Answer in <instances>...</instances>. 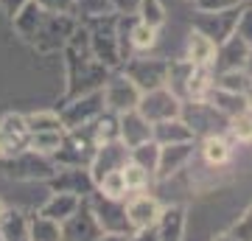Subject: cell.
Instances as JSON below:
<instances>
[{
    "mask_svg": "<svg viewBox=\"0 0 252 241\" xmlns=\"http://www.w3.org/2000/svg\"><path fill=\"white\" fill-rule=\"evenodd\" d=\"M62 51H64V73H67L64 101L76 99V96L95 93V90H104V84H107L112 70L95 59L81 20H79V26H76V31L70 34V39H67V45H64Z\"/></svg>",
    "mask_w": 252,
    "mask_h": 241,
    "instance_id": "obj_1",
    "label": "cell"
},
{
    "mask_svg": "<svg viewBox=\"0 0 252 241\" xmlns=\"http://www.w3.org/2000/svg\"><path fill=\"white\" fill-rule=\"evenodd\" d=\"M112 14L81 20V26L87 31V39H90L95 59L101 65H107L109 70H121L124 68V56H121V42H118V17H112Z\"/></svg>",
    "mask_w": 252,
    "mask_h": 241,
    "instance_id": "obj_2",
    "label": "cell"
},
{
    "mask_svg": "<svg viewBox=\"0 0 252 241\" xmlns=\"http://www.w3.org/2000/svg\"><path fill=\"white\" fill-rule=\"evenodd\" d=\"M56 169L59 166L51 157L34 152V149H26L11 160H0V174L14 182H48L56 174Z\"/></svg>",
    "mask_w": 252,
    "mask_h": 241,
    "instance_id": "obj_3",
    "label": "cell"
},
{
    "mask_svg": "<svg viewBox=\"0 0 252 241\" xmlns=\"http://www.w3.org/2000/svg\"><path fill=\"white\" fill-rule=\"evenodd\" d=\"M95 149H98V143L93 138V124L81 126V129H67L59 152L54 154V163L56 166H73V169H90Z\"/></svg>",
    "mask_w": 252,
    "mask_h": 241,
    "instance_id": "obj_4",
    "label": "cell"
},
{
    "mask_svg": "<svg viewBox=\"0 0 252 241\" xmlns=\"http://www.w3.org/2000/svg\"><path fill=\"white\" fill-rule=\"evenodd\" d=\"M121 70L140 87V93H146V90L165 87V81H168V59H152L146 54H137V56H129Z\"/></svg>",
    "mask_w": 252,
    "mask_h": 241,
    "instance_id": "obj_5",
    "label": "cell"
},
{
    "mask_svg": "<svg viewBox=\"0 0 252 241\" xmlns=\"http://www.w3.org/2000/svg\"><path fill=\"white\" fill-rule=\"evenodd\" d=\"M140 87L129 79L124 70H112L109 73L107 84H104V107L115 115H124V112H132L140 104Z\"/></svg>",
    "mask_w": 252,
    "mask_h": 241,
    "instance_id": "obj_6",
    "label": "cell"
},
{
    "mask_svg": "<svg viewBox=\"0 0 252 241\" xmlns=\"http://www.w3.org/2000/svg\"><path fill=\"white\" fill-rule=\"evenodd\" d=\"M104 90H95V93H87V96H76V99H67L59 109L62 115L64 129H81V126L95 124V118L104 112Z\"/></svg>",
    "mask_w": 252,
    "mask_h": 241,
    "instance_id": "obj_7",
    "label": "cell"
},
{
    "mask_svg": "<svg viewBox=\"0 0 252 241\" xmlns=\"http://www.w3.org/2000/svg\"><path fill=\"white\" fill-rule=\"evenodd\" d=\"M182 104L185 101L177 99L168 87H157V90H146L143 96H140L137 112L154 126V124H162V121H171V118H180Z\"/></svg>",
    "mask_w": 252,
    "mask_h": 241,
    "instance_id": "obj_8",
    "label": "cell"
},
{
    "mask_svg": "<svg viewBox=\"0 0 252 241\" xmlns=\"http://www.w3.org/2000/svg\"><path fill=\"white\" fill-rule=\"evenodd\" d=\"M182 121L193 129L196 140L207 138V135L227 132V118L210 101H185L182 104Z\"/></svg>",
    "mask_w": 252,
    "mask_h": 241,
    "instance_id": "obj_9",
    "label": "cell"
},
{
    "mask_svg": "<svg viewBox=\"0 0 252 241\" xmlns=\"http://www.w3.org/2000/svg\"><path fill=\"white\" fill-rule=\"evenodd\" d=\"M87 202H90L93 213H95V219H98L104 233L132 236V224L126 219V199H109L104 194H98V191H93L90 197H87Z\"/></svg>",
    "mask_w": 252,
    "mask_h": 241,
    "instance_id": "obj_10",
    "label": "cell"
},
{
    "mask_svg": "<svg viewBox=\"0 0 252 241\" xmlns=\"http://www.w3.org/2000/svg\"><path fill=\"white\" fill-rule=\"evenodd\" d=\"M31 129L23 112H6L0 118V160H11L28 149Z\"/></svg>",
    "mask_w": 252,
    "mask_h": 241,
    "instance_id": "obj_11",
    "label": "cell"
},
{
    "mask_svg": "<svg viewBox=\"0 0 252 241\" xmlns=\"http://www.w3.org/2000/svg\"><path fill=\"white\" fill-rule=\"evenodd\" d=\"M79 20L76 17H67V14H45L42 26L36 31V39H34V48H39L42 54L48 51H59L67 45L70 34L76 31Z\"/></svg>",
    "mask_w": 252,
    "mask_h": 241,
    "instance_id": "obj_12",
    "label": "cell"
},
{
    "mask_svg": "<svg viewBox=\"0 0 252 241\" xmlns=\"http://www.w3.org/2000/svg\"><path fill=\"white\" fill-rule=\"evenodd\" d=\"M51 194H76V197L87 199L95 191V179L90 169H73V166H59L56 174L45 182Z\"/></svg>",
    "mask_w": 252,
    "mask_h": 241,
    "instance_id": "obj_13",
    "label": "cell"
},
{
    "mask_svg": "<svg viewBox=\"0 0 252 241\" xmlns=\"http://www.w3.org/2000/svg\"><path fill=\"white\" fill-rule=\"evenodd\" d=\"M104 236L98 219L93 213L87 199H81L79 210L62 222V241H98Z\"/></svg>",
    "mask_w": 252,
    "mask_h": 241,
    "instance_id": "obj_14",
    "label": "cell"
},
{
    "mask_svg": "<svg viewBox=\"0 0 252 241\" xmlns=\"http://www.w3.org/2000/svg\"><path fill=\"white\" fill-rule=\"evenodd\" d=\"M162 207L165 205H160V199L152 197V194H146V191L129 194V197H126V219H129V224H132V233L146 230V227L157 224Z\"/></svg>",
    "mask_w": 252,
    "mask_h": 241,
    "instance_id": "obj_15",
    "label": "cell"
},
{
    "mask_svg": "<svg viewBox=\"0 0 252 241\" xmlns=\"http://www.w3.org/2000/svg\"><path fill=\"white\" fill-rule=\"evenodd\" d=\"M241 6H244V3H241ZM241 6H235V9H224V11H199V20H196V26H193V28L205 31L210 39H216V45H221L227 36L235 34Z\"/></svg>",
    "mask_w": 252,
    "mask_h": 241,
    "instance_id": "obj_16",
    "label": "cell"
},
{
    "mask_svg": "<svg viewBox=\"0 0 252 241\" xmlns=\"http://www.w3.org/2000/svg\"><path fill=\"white\" fill-rule=\"evenodd\" d=\"M193 143H171V146H160V166H157V179H171L180 171H185L193 160Z\"/></svg>",
    "mask_w": 252,
    "mask_h": 241,
    "instance_id": "obj_17",
    "label": "cell"
},
{
    "mask_svg": "<svg viewBox=\"0 0 252 241\" xmlns=\"http://www.w3.org/2000/svg\"><path fill=\"white\" fill-rule=\"evenodd\" d=\"M126 163H129V149H126L124 140L104 143V146L95 149V157H93V163H90V174H93V179L98 182L104 174H109V171H121Z\"/></svg>",
    "mask_w": 252,
    "mask_h": 241,
    "instance_id": "obj_18",
    "label": "cell"
},
{
    "mask_svg": "<svg viewBox=\"0 0 252 241\" xmlns=\"http://www.w3.org/2000/svg\"><path fill=\"white\" fill-rule=\"evenodd\" d=\"M216 54H219L216 39H210L199 28H190L188 39H185V56L182 59H188L193 68H213L216 65Z\"/></svg>",
    "mask_w": 252,
    "mask_h": 241,
    "instance_id": "obj_19",
    "label": "cell"
},
{
    "mask_svg": "<svg viewBox=\"0 0 252 241\" xmlns=\"http://www.w3.org/2000/svg\"><path fill=\"white\" fill-rule=\"evenodd\" d=\"M118 121H121V140L126 143V149H135L146 140H154V126L137 109L118 115Z\"/></svg>",
    "mask_w": 252,
    "mask_h": 241,
    "instance_id": "obj_20",
    "label": "cell"
},
{
    "mask_svg": "<svg viewBox=\"0 0 252 241\" xmlns=\"http://www.w3.org/2000/svg\"><path fill=\"white\" fill-rule=\"evenodd\" d=\"M247 56H250V45L244 42L238 34L227 36L224 42L219 45V54H216V65L213 70H238L247 65Z\"/></svg>",
    "mask_w": 252,
    "mask_h": 241,
    "instance_id": "obj_21",
    "label": "cell"
},
{
    "mask_svg": "<svg viewBox=\"0 0 252 241\" xmlns=\"http://www.w3.org/2000/svg\"><path fill=\"white\" fill-rule=\"evenodd\" d=\"M45 14L48 11L36 3V0H31V3H26L23 9L11 17V26H14V31H17L26 42H31L34 45V39H36V31H39V26H42V20H45Z\"/></svg>",
    "mask_w": 252,
    "mask_h": 241,
    "instance_id": "obj_22",
    "label": "cell"
},
{
    "mask_svg": "<svg viewBox=\"0 0 252 241\" xmlns=\"http://www.w3.org/2000/svg\"><path fill=\"white\" fill-rule=\"evenodd\" d=\"M0 236L3 241H31V213L6 207V213L0 216Z\"/></svg>",
    "mask_w": 252,
    "mask_h": 241,
    "instance_id": "obj_23",
    "label": "cell"
},
{
    "mask_svg": "<svg viewBox=\"0 0 252 241\" xmlns=\"http://www.w3.org/2000/svg\"><path fill=\"white\" fill-rule=\"evenodd\" d=\"M185 207L182 205H168L162 207L160 219H157V224H154V230H157V236H160V241H182V236H185Z\"/></svg>",
    "mask_w": 252,
    "mask_h": 241,
    "instance_id": "obj_24",
    "label": "cell"
},
{
    "mask_svg": "<svg viewBox=\"0 0 252 241\" xmlns=\"http://www.w3.org/2000/svg\"><path fill=\"white\" fill-rule=\"evenodd\" d=\"M202 160L210 166V169H221V166H227V163L233 160V143L227 140L224 132L219 135H207V138H202Z\"/></svg>",
    "mask_w": 252,
    "mask_h": 241,
    "instance_id": "obj_25",
    "label": "cell"
},
{
    "mask_svg": "<svg viewBox=\"0 0 252 241\" xmlns=\"http://www.w3.org/2000/svg\"><path fill=\"white\" fill-rule=\"evenodd\" d=\"M154 140L160 146H171V143H193L196 135L185 121L180 118H171V121H162V124H154Z\"/></svg>",
    "mask_w": 252,
    "mask_h": 241,
    "instance_id": "obj_26",
    "label": "cell"
},
{
    "mask_svg": "<svg viewBox=\"0 0 252 241\" xmlns=\"http://www.w3.org/2000/svg\"><path fill=\"white\" fill-rule=\"evenodd\" d=\"M79 205H81V197H76V194H51L48 191V199L45 205L39 207V213L62 224L67 216H73L79 210Z\"/></svg>",
    "mask_w": 252,
    "mask_h": 241,
    "instance_id": "obj_27",
    "label": "cell"
},
{
    "mask_svg": "<svg viewBox=\"0 0 252 241\" xmlns=\"http://www.w3.org/2000/svg\"><path fill=\"white\" fill-rule=\"evenodd\" d=\"M190 73H193V65H190L188 59H177V62H168V81H165V87L171 90L177 99H182V101H185V96H188Z\"/></svg>",
    "mask_w": 252,
    "mask_h": 241,
    "instance_id": "obj_28",
    "label": "cell"
},
{
    "mask_svg": "<svg viewBox=\"0 0 252 241\" xmlns=\"http://www.w3.org/2000/svg\"><path fill=\"white\" fill-rule=\"evenodd\" d=\"M207 101L213 104V107L221 112V115L230 121L233 115H238L241 109H247V96L244 93H224V90H210V96H207Z\"/></svg>",
    "mask_w": 252,
    "mask_h": 241,
    "instance_id": "obj_29",
    "label": "cell"
},
{
    "mask_svg": "<svg viewBox=\"0 0 252 241\" xmlns=\"http://www.w3.org/2000/svg\"><path fill=\"white\" fill-rule=\"evenodd\" d=\"M129 160L135 163V166H140V169H146L154 179H157V166H160V143H157V140H146V143H140V146H135V149H129Z\"/></svg>",
    "mask_w": 252,
    "mask_h": 241,
    "instance_id": "obj_30",
    "label": "cell"
},
{
    "mask_svg": "<svg viewBox=\"0 0 252 241\" xmlns=\"http://www.w3.org/2000/svg\"><path fill=\"white\" fill-rule=\"evenodd\" d=\"M26 121H28L31 135H36V132H67L64 124H62L59 109H36V112H28Z\"/></svg>",
    "mask_w": 252,
    "mask_h": 241,
    "instance_id": "obj_31",
    "label": "cell"
},
{
    "mask_svg": "<svg viewBox=\"0 0 252 241\" xmlns=\"http://www.w3.org/2000/svg\"><path fill=\"white\" fill-rule=\"evenodd\" d=\"M93 138H95L98 146L112 143V140H121V121H118L115 112L104 109V112L95 118V124H93Z\"/></svg>",
    "mask_w": 252,
    "mask_h": 241,
    "instance_id": "obj_32",
    "label": "cell"
},
{
    "mask_svg": "<svg viewBox=\"0 0 252 241\" xmlns=\"http://www.w3.org/2000/svg\"><path fill=\"white\" fill-rule=\"evenodd\" d=\"M250 76L244 68L238 70H216V79H213V87L216 90H224V93H244L247 96V90H250Z\"/></svg>",
    "mask_w": 252,
    "mask_h": 241,
    "instance_id": "obj_33",
    "label": "cell"
},
{
    "mask_svg": "<svg viewBox=\"0 0 252 241\" xmlns=\"http://www.w3.org/2000/svg\"><path fill=\"white\" fill-rule=\"evenodd\" d=\"M31 241H62V224L42 213H31Z\"/></svg>",
    "mask_w": 252,
    "mask_h": 241,
    "instance_id": "obj_34",
    "label": "cell"
},
{
    "mask_svg": "<svg viewBox=\"0 0 252 241\" xmlns=\"http://www.w3.org/2000/svg\"><path fill=\"white\" fill-rule=\"evenodd\" d=\"M95 191L104 194L109 199H126L129 197V188H126V179H124V169L121 171H109L95 182Z\"/></svg>",
    "mask_w": 252,
    "mask_h": 241,
    "instance_id": "obj_35",
    "label": "cell"
},
{
    "mask_svg": "<svg viewBox=\"0 0 252 241\" xmlns=\"http://www.w3.org/2000/svg\"><path fill=\"white\" fill-rule=\"evenodd\" d=\"M137 20H143L146 26H152L160 31L165 26V6L162 0H137Z\"/></svg>",
    "mask_w": 252,
    "mask_h": 241,
    "instance_id": "obj_36",
    "label": "cell"
},
{
    "mask_svg": "<svg viewBox=\"0 0 252 241\" xmlns=\"http://www.w3.org/2000/svg\"><path fill=\"white\" fill-rule=\"evenodd\" d=\"M227 135L238 143H252V109L250 107L227 121Z\"/></svg>",
    "mask_w": 252,
    "mask_h": 241,
    "instance_id": "obj_37",
    "label": "cell"
},
{
    "mask_svg": "<svg viewBox=\"0 0 252 241\" xmlns=\"http://www.w3.org/2000/svg\"><path fill=\"white\" fill-rule=\"evenodd\" d=\"M62 138H64V132H36V135H31L28 149H34V152L45 154V157L54 160V154L59 152V146H62Z\"/></svg>",
    "mask_w": 252,
    "mask_h": 241,
    "instance_id": "obj_38",
    "label": "cell"
},
{
    "mask_svg": "<svg viewBox=\"0 0 252 241\" xmlns=\"http://www.w3.org/2000/svg\"><path fill=\"white\" fill-rule=\"evenodd\" d=\"M124 179H126V188H129V194H137V191H146V188L154 182V177L149 174L146 169L135 166V163L129 160L124 166Z\"/></svg>",
    "mask_w": 252,
    "mask_h": 241,
    "instance_id": "obj_39",
    "label": "cell"
},
{
    "mask_svg": "<svg viewBox=\"0 0 252 241\" xmlns=\"http://www.w3.org/2000/svg\"><path fill=\"white\" fill-rule=\"evenodd\" d=\"M48 14H67L79 20V0H36Z\"/></svg>",
    "mask_w": 252,
    "mask_h": 241,
    "instance_id": "obj_40",
    "label": "cell"
},
{
    "mask_svg": "<svg viewBox=\"0 0 252 241\" xmlns=\"http://www.w3.org/2000/svg\"><path fill=\"white\" fill-rule=\"evenodd\" d=\"M235 34H238L244 42L252 48V6H247V3L241 6V14H238V26H235Z\"/></svg>",
    "mask_w": 252,
    "mask_h": 241,
    "instance_id": "obj_41",
    "label": "cell"
},
{
    "mask_svg": "<svg viewBox=\"0 0 252 241\" xmlns=\"http://www.w3.org/2000/svg\"><path fill=\"white\" fill-rule=\"evenodd\" d=\"M230 230H233L241 241H252V205L247 207V210H244L241 219H238V222H235L233 227H230Z\"/></svg>",
    "mask_w": 252,
    "mask_h": 241,
    "instance_id": "obj_42",
    "label": "cell"
},
{
    "mask_svg": "<svg viewBox=\"0 0 252 241\" xmlns=\"http://www.w3.org/2000/svg\"><path fill=\"white\" fill-rule=\"evenodd\" d=\"M199 11H224V9H235V6H241L238 0H196L193 3Z\"/></svg>",
    "mask_w": 252,
    "mask_h": 241,
    "instance_id": "obj_43",
    "label": "cell"
},
{
    "mask_svg": "<svg viewBox=\"0 0 252 241\" xmlns=\"http://www.w3.org/2000/svg\"><path fill=\"white\" fill-rule=\"evenodd\" d=\"M26 3H31V0H0V9H3V14H9V17H14Z\"/></svg>",
    "mask_w": 252,
    "mask_h": 241,
    "instance_id": "obj_44",
    "label": "cell"
},
{
    "mask_svg": "<svg viewBox=\"0 0 252 241\" xmlns=\"http://www.w3.org/2000/svg\"><path fill=\"white\" fill-rule=\"evenodd\" d=\"M129 241H160V236H157V230H154V224H152L146 230H135L129 236Z\"/></svg>",
    "mask_w": 252,
    "mask_h": 241,
    "instance_id": "obj_45",
    "label": "cell"
},
{
    "mask_svg": "<svg viewBox=\"0 0 252 241\" xmlns=\"http://www.w3.org/2000/svg\"><path fill=\"white\" fill-rule=\"evenodd\" d=\"M210 241H241V239H238L233 230H221V233H216V236H213Z\"/></svg>",
    "mask_w": 252,
    "mask_h": 241,
    "instance_id": "obj_46",
    "label": "cell"
},
{
    "mask_svg": "<svg viewBox=\"0 0 252 241\" xmlns=\"http://www.w3.org/2000/svg\"><path fill=\"white\" fill-rule=\"evenodd\" d=\"M98 241H129V236H121V233H104Z\"/></svg>",
    "mask_w": 252,
    "mask_h": 241,
    "instance_id": "obj_47",
    "label": "cell"
},
{
    "mask_svg": "<svg viewBox=\"0 0 252 241\" xmlns=\"http://www.w3.org/2000/svg\"><path fill=\"white\" fill-rule=\"evenodd\" d=\"M244 70H247V76H250V81H252V48H250V56H247V65H244Z\"/></svg>",
    "mask_w": 252,
    "mask_h": 241,
    "instance_id": "obj_48",
    "label": "cell"
},
{
    "mask_svg": "<svg viewBox=\"0 0 252 241\" xmlns=\"http://www.w3.org/2000/svg\"><path fill=\"white\" fill-rule=\"evenodd\" d=\"M247 107L252 109V84H250V90H247Z\"/></svg>",
    "mask_w": 252,
    "mask_h": 241,
    "instance_id": "obj_49",
    "label": "cell"
},
{
    "mask_svg": "<svg viewBox=\"0 0 252 241\" xmlns=\"http://www.w3.org/2000/svg\"><path fill=\"white\" fill-rule=\"evenodd\" d=\"M6 207H9V205H6V202H3V199H0V216L6 213Z\"/></svg>",
    "mask_w": 252,
    "mask_h": 241,
    "instance_id": "obj_50",
    "label": "cell"
},
{
    "mask_svg": "<svg viewBox=\"0 0 252 241\" xmlns=\"http://www.w3.org/2000/svg\"><path fill=\"white\" fill-rule=\"evenodd\" d=\"M185 3H196V0H185Z\"/></svg>",
    "mask_w": 252,
    "mask_h": 241,
    "instance_id": "obj_51",
    "label": "cell"
},
{
    "mask_svg": "<svg viewBox=\"0 0 252 241\" xmlns=\"http://www.w3.org/2000/svg\"><path fill=\"white\" fill-rule=\"evenodd\" d=\"M238 3H250V0H238Z\"/></svg>",
    "mask_w": 252,
    "mask_h": 241,
    "instance_id": "obj_52",
    "label": "cell"
},
{
    "mask_svg": "<svg viewBox=\"0 0 252 241\" xmlns=\"http://www.w3.org/2000/svg\"><path fill=\"white\" fill-rule=\"evenodd\" d=\"M0 241H3V236H0Z\"/></svg>",
    "mask_w": 252,
    "mask_h": 241,
    "instance_id": "obj_53",
    "label": "cell"
}]
</instances>
